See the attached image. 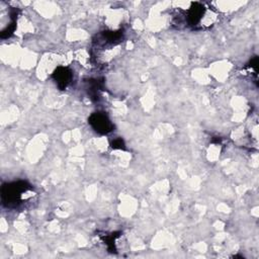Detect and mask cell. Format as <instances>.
I'll return each mask as SVG.
<instances>
[{
    "label": "cell",
    "instance_id": "obj_1",
    "mask_svg": "<svg viewBox=\"0 0 259 259\" xmlns=\"http://www.w3.org/2000/svg\"><path fill=\"white\" fill-rule=\"evenodd\" d=\"M31 190L32 187L26 181H15L3 184L1 189L2 203L7 208L16 207L20 203L22 195Z\"/></svg>",
    "mask_w": 259,
    "mask_h": 259
},
{
    "label": "cell",
    "instance_id": "obj_2",
    "mask_svg": "<svg viewBox=\"0 0 259 259\" xmlns=\"http://www.w3.org/2000/svg\"><path fill=\"white\" fill-rule=\"evenodd\" d=\"M92 129L101 135H106L114 130V125L104 113H94L88 119Z\"/></svg>",
    "mask_w": 259,
    "mask_h": 259
},
{
    "label": "cell",
    "instance_id": "obj_4",
    "mask_svg": "<svg viewBox=\"0 0 259 259\" xmlns=\"http://www.w3.org/2000/svg\"><path fill=\"white\" fill-rule=\"evenodd\" d=\"M206 11V8L203 4L199 2H195L192 4L191 9L189 11V22L192 25H197L201 20Z\"/></svg>",
    "mask_w": 259,
    "mask_h": 259
},
{
    "label": "cell",
    "instance_id": "obj_6",
    "mask_svg": "<svg viewBox=\"0 0 259 259\" xmlns=\"http://www.w3.org/2000/svg\"><path fill=\"white\" fill-rule=\"evenodd\" d=\"M112 148H114V149H123V150H125V142L121 138L115 139L112 142Z\"/></svg>",
    "mask_w": 259,
    "mask_h": 259
},
{
    "label": "cell",
    "instance_id": "obj_3",
    "mask_svg": "<svg viewBox=\"0 0 259 259\" xmlns=\"http://www.w3.org/2000/svg\"><path fill=\"white\" fill-rule=\"evenodd\" d=\"M52 77L56 81L57 86L61 90H64L71 82L73 74H72V71L67 67H58L54 71Z\"/></svg>",
    "mask_w": 259,
    "mask_h": 259
},
{
    "label": "cell",
    "instance_id": "obj_5",
    "mask_svg": "<svg viewBox=\"0 0 259 259\" xmlns=\"http://www.w3.org/2000/svg\"><path fill=\"white\" fill-rule=\"evenodd\" d=\"M88 94H90L91 98H98V92L101 89V82L96 79H90L88 82Z\"/></svg>",
    "mask_w": 259,
    "mask_h": 259
}]
</instances>
